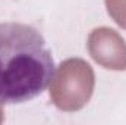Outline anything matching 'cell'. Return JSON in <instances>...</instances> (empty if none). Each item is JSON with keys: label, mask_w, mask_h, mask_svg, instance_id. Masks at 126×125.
Wrapping results in <instances>:
<instances>
[{"label": "cell", "mask_w": 126, "mask_h": 125, "mask_svg": "<svg viewBox=\"0 0 126 125\" xmlns=\"http://www.w3.org/2000/svg\"><path fill=\"white\" fill-rule=\"evenodd\" d=\"M54 74L43 35L19 22L0 24V103H22L41 94Z\"/></svg>", "instance_id": "obj_1"}, {"label": "cell", "mask_w": 126, "mask_h": 125, "mask_svg": "<svg viewBox=\"0 0 126 125\" xmlns=\"http://www.w3.org/2000/svg\"><path fill=\"white\" fill-rule=\"evenodd\" d=\"M94 72L82 59L63 62L53 81L50 96L57 107L63 110L81 109L93 94Z\"/></svg>", "instance_id": "obj_2"}, {"label": "cell", "mask_w": 126, "mask_h": 125, "mask_svg": "<svg viewBox=\"0 0 126 125\" xmlns=\"http://www.w3.org/2000/svg\"><path fill=\"white\" fill-rule=\"evenodd\" d=\"M90 52L95 61L110 69H126V44L113 30L100 28L90 35Z\"/></svg>", "instance_id": "obj_3"}, {"label": "cell", "mask_w": 126, "mask_h": 125, "mask_svg": "<svg viewBox=\"0 0 126 125\" xmlns=\"http://www.w3.org/2000/svg\"><path fill=\"white\" fill-rule=\"evenodd\" d=\"M109 13L113 16V19L126 28V0H106Z\"/></svg>", "instance_id": "obj_4"}]
</instances>
